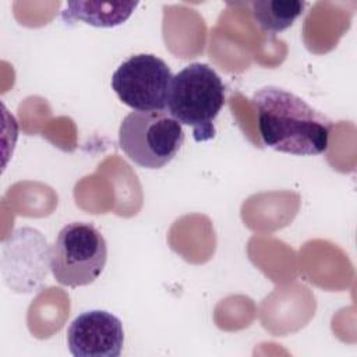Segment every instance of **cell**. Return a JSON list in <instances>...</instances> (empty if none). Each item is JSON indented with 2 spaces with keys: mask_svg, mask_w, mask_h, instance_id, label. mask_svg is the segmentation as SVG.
<instances>
[{
  "mask_svg": "<svg viewBox=\"0 0 357 357\" xmlns=\"http://www.w3.org/2000/svg\"><path fill=\"white\" fill-rule=\"evenodd\" d=\"M251 102L257 112L259 135L266 146L298 156L326 152L333 123L304 99L268 85L254 92Z\"/></svg>",
  "mask_w": 357,
  "mask_h": 357,
  "instance_id": "obj_1",
  "label": "cell"
},
{
  "mask_svg": "<svg viewBox=\"0 0 357 357\" xmlns=\"http://www.w3.org/2000/svg\"><path fill=\"white\" fill-rule=\"evenodd\" d=\"M225 105V85L208 64L191 63L173 75L166 110L181 126L192 128L197 142L215 137V120Z\"/></svg>",
  "mask_w": 357,
  "mask_h": 357,
  "instance_id": "obj_2",
  "label": "cell"
},
{
  "mask_svg": "<svg viewBox=\"0 0 357 357\" xmlns=\"http://www.w3.org/2000/svg\"><path fill=\"white\" fill-rule=\"evenodd\" d=\"M183 126L167 110L128 113L119 128V145L135 165L160 169L170 163L184 142Z\"/></svg>",
  "mask_w": 357,
  "mask_h": 357,
  "instance_id": "obj_3",
  "label": "cell"
},
{
  "mask_svg": "<svg viewBox=\"0 0 357 357\" xmlns=\"http://www.w3.org/2000/svg\"><path fill=\"white\" fill-rule=\"evenodd\" d=\"M107 244L103 234L86 222H71L57 234L49 268L63 286L81 287L93 283L105 269Z\"/></svg>",
  "mask_w": 357,
  "mask_h": 357,
  "instance_id": "obj_4",
  "label": "cell"
},
{
  "mask_svg": "<svg viewBox=\"0 0 357 357\" xmlns=\"http://www.w3.org/2000/svg\"><path fill=\"white\" fill-rule=\"evenodd\" d=\"M172 79L173 74L160 57L139 53L117 67L112 75V89L132 110H166Z\"/></svg>",
  "mask_w": 357,
  "mask_h": 357,
  "instance_id": "obj_5",
  "label": "cell"
},
{
  "mask_svg": "<svg viewBox=\"0 0 357 357\" xmlns=\"http://www.w3.org/2000/svg\"><path fill=\"white\" fill-rule=\"evenodd\" d=\"M123 343L121 321L105 310L79 314L67 329V344L74 357H119Z\"/></svg>",
  "mask_w": 357,
  "mask_h": 357,
  "instance_id": "obj_6",
  "label": "cell"
},
{
  "mask_svg": "<svg viewBox=\"0 0 357 357\" xmlns=\"http://www.w3.org/2000/svg\"><path fill=\"white\" fill-rule=\"evenodd\" d=\"M137 6L138 1H67L61 18L67 25L81 21L96 28H113L124 24Z\"/></svg>",
  "mask_w": 357,
  "mask_h": 357,
  "instance_id": "obj_7",
  "label": "cell"
},
{
  "mask_svg": "<svg viewBox=\"0 0 357 357\" xmlns=\"http://www.w3.org/2000/svg\"><path fill=\"white\" fill-rule=\"evenodd\" d=\"M251 14L258 26L273 35L293 25L303 14L305 1L300 0H257L251 1Z\"/></svg>",
  "mask_w": 357,
  "mask_h": 357,
  "instance_id": "obj_8",
  "label": "cell"
}]
</instances>
